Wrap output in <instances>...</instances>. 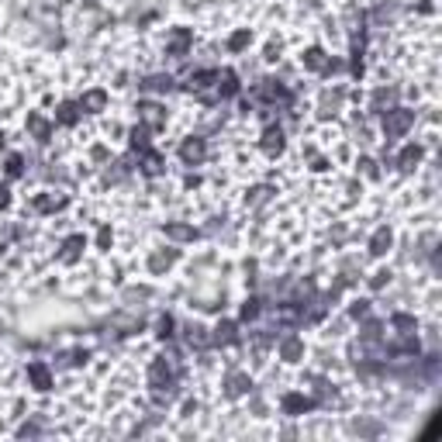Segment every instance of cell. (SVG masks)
I'll use <instances>...</instances> for the list:
<instances>
[{"label": "cell", "mask_w": 442, "mask_h": 442, "mask_svg": "<svg viewBox=\"0 0 442 442\" xmlns=\"http://www.w3.org/2000/svg\"><path fill=\"white\" fill-rule=\"evenodd\" d=\"M311 169H315V173L328 169V159H325V156H311Z\"/></svg>", "instance_id": "obj_50"}, {"label": "cell", "mask_w": 442, "mask_h": 442, "mask_svg": "<svg viewBox=\"0 0 442 442\" xmlns=\"http://www.w3.org/2000/svg\"><path fill=\"white\" fill-rule=\"evenodd\" d=\"M70 204V193H39L35 197V211L39 214H56Z\"/></svg>", "instance_id": "obj_25"}, {"label": "cell", "mask_w": 442, "mask_h": 442, "mask_svg": "<svg viewBox=\"0 0 442 442\" xmlns=\"http://www.w3.org/2000/svg\"><path fill=\"white\" fill-rule=\"evenodd\" d=\"M387 284H390V273H387V270H380V273L370 277V287H373V291H383Z\"/></svg>", "instance_id": "obj_48"}, {"label": "cell", "mask_w": 442, "mask_h": 442, "mask_svg": "<svg viewBox=\"0 0 442 442\" xmlns=\"http://www.w3.org/2000/svg\"><path fill=\"white\" fill-rule=\"evenodd\" d=\"M8 207H11V190L0 187V211H8Z\"/></svg>", "instance_id": "obj_51"}, {"label": "cell", "mask_w": 442, "mask_h": 442, "mask_svg": "<svg viewBox=\"0 0 442 442\" xmlns=\"http://www.w3.org/2000/svg\"><path fill=\"white\" fill-rule=\"evenodd\" d=\"M149 387H152V401L156 404H169L176 397V387H180V370L169 356H156L149 363Z\"/></svg>", "instance_id": "obj_1"}, {"label": "cell", "mask_w": 442, "mask_h": 442, "mask_svg": "<svg viewBox=\"0 0 442 442\" xmlns=\"http://www.w3.org/2000/svg\"><path fill=\"white\" fill-rule=\"evenodd\" d=\"M162 169H166V156L162 152H156L152 145L145 152H138V173L142 176H159Z\"/></svg>", "instance_id": "obj_17"}, {"label": "cell", "mask_w": 442, "mask_h": 442, "mask_svg": "<svg viewBox=\"0 0 442 442\" xmlns=\"http://www.w3.org/2000/svg\"><path fill=\"white\" fill-rule=\"evenodd\" d=\"M315 380V390H318V404H328V401H335V387L325 380V377H311Z\"/></svg>", "instance_id": "obj_39"}, {"label": "cell", "mask_w": 442, "mask_h": 442, "mask_svg": "<svg viewBox=\"0 0 442 442\" xmlns=\"http://www.w3.org/2000/svg\"><path fill=\"white\" fill-rule=\"evenodd\" d=\"M390 328L397 332V339H414L418 335V322L411 315H404V311H394L390 315Z\"/></svg>", "instance_id": "obj_28"}, {"label": "cell", "mask_w": 442, "mask_h": 442, "mask_svg": "<svg viewBox=\"0 0 442 442\" xmlns=\"http://www.w3.org/2000/svg\"><path fill=\"white\" fill-rule=\"evenodd\" d=\"M328 63H332V56L322 49V45H311L308 52H304V70H311V73H328Z\"/></svg>", "instance_id": "obj_24"}, {"label": "cell", "mask_w": 442, "mask_h": 442, "mask_svg": "<svg viewBox=\"0 0 442 442\" xmlns=\"http://www.w3.org/2000/svg\"><path fill=\"white\" fill-rule=\"evenodd\" d=\"M90 159H94V162H111V152H107V145H94V149H90Z\"/></svg>", "instance_id": "obj_49"}, {"label": "cell", "mask_w": 442, "mask_h": 442, "mask_svg": "<svg viewBox=\"0 0 442 442\" xmlns=\"http://www.w3.org/2000/svg\"><path fill=\"white\" fill-rule=\"evenodd\" d=\"M359 169H363V176H370V180H380V169H377V162H373L370 156H363V159H359Z\"/></svg>", "instance_id": "obj_44"}, {"label": "cell", "mask_w": 442, "mask_h": 442, "mask_svg": "<svg viewBox=\"0 0 442 442\" xmlns=\"http://www.w3.org/2000/svg\"><path fill=\"white\" fill-rule=\"evenodd\" d=\"M366 315H370V301H352V304H349V318L363 322Z\"/></svg>", "instance_id": "obj_42"}, {"label": "cell", "mask_w": 442, "mask_h": 442, "mask_svg": "<svg viewBox=\"0 0 442 442\" xmlns=\"http://www.w3.org/2000/svg\"><path fill=\"white\" fill-rule=\"evenodd\" d=\"M342 101H346V90H342V87L325 90V94H322V101H318V118H322V121L335 118V114L342 111Z\"/></svg>", "instance_id": "obj_15"}, {"label": "cell", "mask_w": 442, "mask_h": 442, "mask_svg": "<svg viewBox=\"0 0 442 442\" xmlns=\"http://www.w3.org/2000/svg\"><path fill=\"white\" fill-rule=\"evenodd\" d=\"M383 339V322H377V318H363V328H359V342L363 346H377Z\"/></svg>", "instance_id": "obj_31"}, {"label": "cell", "mask_w": 442, "mask_h": 442, "mask_svg": "<svg viewBox=\"0 0 442 442\" xmlns=\"http://www.w3.org/2000/svg\"><path fill=\"white\" fill-rule=\"evenodd\" d=\"M242 83H239V73L235 70H218V80H214V97L218 101H232L239 97Z\"/></svg>", "instance_id": "obj_9"}, {"label": "cell", "mask_w": 442, "mask_h": 442, "mask_svg": "<svg viewBox=\"0 0 442 442\" xmlns=\"http://www.w3.org/2000/svg\"><path fill=\"white\" fill-rule=\"evenodd\" d=\"M225 397H246L249 390H253V380H249V373H242V370H229L225 373Z\"/></svg>", "instance_id": "obj_13"}, {"label": "cell", "mask_w": 442, "mask_h": 442, "mask_svg": "<svg viewBox=\"0 0 442 442\" xmlns=\"http://www.w3.org/2000/svg\"><path fill=\"white\" fill-rule=\"evenodd\" d=\"M277 349H280V359L284 363H301L304 359V339L297 332H284L280 342H277Z\"/></svg>", "instance_id": "obj_10"}, {"label": "cell", "mask_w": 442, "mask_h": 442, "mask_svg": "<svg viewBox=\"0 0 442 442\" xmlns=\"http://www.w3.org/2000/svg\"><path fill=\"white\" fill-rule=\"evenodd\" d=\"M214 80H218V70H193V73L180 83V90L200 97L204 104H214V101H218V97H214Z\"/></svg>", "instance_id": "obj_3"}, {"label": "cell", "mask_w": 442, "mask_h": 442, "mask_svg": "<svg viewBox=\"0 0 442 442\" xmlns=\"http://www.w3.org/2000/svg\"><path fill=\"white\" fill-rule=\"evenodd\" d=\"M263 315V297H246L242 304V322H256Z\"/></svg>", "instance_id": "obj_37"}, {"label": "cell", "mask_w": 442, "mask_h": 442, "mask_svg": "<svg viewBox=\"0 0 442 442\" xmlns=\"http://www.w3.org/2000/svg\"><path fill=\"white\" fill-rule=\"evenodd\" d=\"M239 342H242L239 322H229V318H225V322H218V325H214V332H211V346H218V349H221V346H239Z\"/></svg>", "instance_id": "obj_11"}, {"label": "cell", "mask_w": 442, "mask_h": 442, "mask_svg": "<svg viewBox=\"0 0 442 442\" xmlns=\"http://www.w3.org/2000/svg\"><path fill=\"white\" fill-rule=\"evenodd\" d=\"M156 335H159L162 342H169V339L176 335V322H173V315H162V318L156 322Z\"/></svg>", "instance_id": "obj_38"}, {"label": "cell", "mask_w": 442, "mask_h": 442, "mask_svg": "<svg viewBox=\"0 0 442 442\" xmlns=\"http://www.w3.org/2000/svg\"><path fill=\"white\" fill-rule=\"evenodd\" d=\"M260 149H263L270 159L284 156V149H287V135H284V128H280V125H266V128H263V138H260Z\"/></svg>", "instance_id": "obj_8"}, {"label": "cell", "mask_w": 442, "mask_h": 442, "mask_svg": "<svg viewBox=\"0 0 442 442\" xmlns=\"http://www.w3.org/2000/svg\"><path fill=\"white\" fill-rule=\"evenodd\" d=\"M138 90L142 94H173L176 90V80L169 73H152V76H142L138 80Z\"/></svg>", "instance_id": "obj_14"}, {"label": "cell", "mask_w": 442, "mask_h": 442, "mask_svg": "<svg viewBox=\"0 0 442 442\" xmlns=\"http://www.w3.org/2000/svg\"><path fill=\"white\" fill-rule=\"evenodd\" d=\"M131 162H135L131 156H128V159H114V162H107V169H104V180H107V183H125V180L131 176V169H135Z\"/></svg>", "instance_id": "obj_27"}, {"label": "cell", "mask_w": 442, "mask_h": 442, "mask_svg": "<svg viewBox=\"0 0 442 442\" xmlns=\"http://www.w3.org/2000/svg\"><path fill=\"white\" fill-rule=\"evenodd\" d=\"M349 73L352 76H363V42L352 45V59H349Z\"/></svg>", "instance_id": "obj_41"}, {"label": "cell", "mask_w": 442, "mask_h": 442, "mask_svg": "<svg viewBox=\"0 0 442 442\" xmlns=\"http://www.w3.org/2000/svg\"><path fill=\"white\" fill-rule=\"evenodd\" d=\"M87 359H90V352H87V349H73V352H66V356H63V363H70V366H83Z\"/></svg>", "instance_id": "obj_43"}, {"label": "cell", "mask_w": 442, "mask_h": 442, "mask_svg": "<svg viewBox=\"0 0 442 442\" xmlns=\"http://www.w3.org/2000/svg\"><path fill=\"white\" fill-rule=\"evenodd\" d=\"M4 173H8V180H21L25 176V156H8V166H4Z\"/></svg>", "instance_id": "obj_36"}, {"label": "cell", "mask_w": 442, "mask_h": 442, "mask_svg": "<svg viewBox=\"0 0 442 442\" xmlns=\"http://www.w3.org/2000/svg\"><path fill=\"white\" fill-rule=\"evenodd\" d=\"M0 149H4V131H0Z\"/></svg>", "instance_id": "obj_52"}, {"label": "cell", "mask_w": 442, "mask_h": 442, "mask_svg": "<svg viewBox=\"0 0 442 442\" xmlns=\"http://www.w3.org/2000/svg\"><path fill=\"white\" fill-rule=\"evenodd\" d=\"M25 125H28V135H32V138H35L39 145H45V142L52 138V121H49L45 114H39V111H32Z\"/></svg>", "instance_id": "obj_18"}, {"label": "cell", "mask_w": 442, "mask_h": 442, "mask_svg": "<svg viewBox=\"0 0 442 442\" xmlns=\"http://www.w3.org/2000/svg\"><path fill=\"white\" fill-rule=\"evenodd\" d=\"M180 159H183V166H200L207 159V138L204 135H187L180 142Z\"/></svg>", "instance_id": "obj_5"}, {"label": "cell", "mask_w": 442, "mask_h": 442, "mask_svg": "<svg viewBox=\"0 0 442 442\" xmlns=\"http://www.w3.org/2000/svg\"><path fill=\"white\" fill-rule=\"evenodd\" d=\"M18 435H21V439H35V435H42V425H39V421H25V425L18 428Z\"/></svg>", "instance_id": "obj_46"}, {"label": "cell", "mask_w": 442, "mask_h": 442, "mask_svg": "<svg viewBox=\"0 0 442 442\" xmlns=\"http://www.w3.org/2000/svg\"><path fill=\"white\" fill-rule=\"evenodd\" d=\"M273 193H277V190H273L270 183H256V187L246 193V207H263V204H266Z\"/></svg>", "instance_id": "obj_34"}, {"label": "cell", "mask_w": 442, "mask_h": 442, "mask_svg": "<svg viewBox=\"0 0 442 442\" xmlns=\"http://www.w3.org/2000/svg\"><path fill=\"white\" fill-rule=\"evenodd\" d=\"M253 101H260V104H266V107H277V111H287V107H294V90H291L287 83L266 76V80H260V83L253 87Z\"/></svg>", "instance_id": "obj_2"}, {"label": "cell", "mask_w": 442, "mask_h": 442, "mask_svg": "<svg viewBox=\"0 0 442 442\" xmlns=\"http://www.w3.org/2000/svg\"><path fill=\"white\" fill-rule=\"evenodd\" d=\"M0 253H4V249H0Z\"/></svg>", "instance_id": "obj_53"}, {"label": "cell", "mask_w": 442, "mask_h": 442, "mask_svg": "<svg viewBox=\"0 0 442 442\" xmlns=\"http://www.w3.org/2000/svg\"><path fill=\"white\" fill-rule=\"evenodd\" d=\"M111 242H114V232L104 225V229L97 232V249H111Z\"/></svg>", "instance_id": "obj_47"}, {"label": "cell", "mask_w": 442, "mask_h": 442, "mask_svg": "<svg viewBox=\"0 0 442 442\" xmlns=\"http://www.w3.org/2000/svg\"><path fill=\"white\" fill-rule=\"evenodd\" d=\"M352 432H359V435H377L380 425H377V421H352Z\"/></svg>", "instance_id": "obj_45"}, {"label": "cell", "mask_w": 442, "mask_h": 442, "mask_svg": "<svg viewBox=\"0 0 442 442\" xmlns=\"http://www.w3.org/2000/svg\"><path fill=\"white\" fill-rule=\"evenodd\" d=\"M315 408H322V404H318V397H311V394H297V390H291V394H284V397H280V411H284V414H291V418H297V414H304V411H315Z\"/></svg>", "instance_id": "obj_6"}, {"label": "cell", "mask_w": 442, "mask_h": 442, "mask_svg": "<svg viewBox=\"0 0 442 442\" xmlns=\"http://www.w3.org/2000/svg\"><path fill=\"white\" fill-rule=\"evenodd\" d=\"M76 104H80V111H83V114H101V111L107 107V90L94 87V90H87Z\"/></svg>", "instance_id": "obj_21"}, {"label": "cell", "mask_w": 442, "mask_h": 442, "mask_svg": "<svg viewBox=\"0 0 442 442\" xmlns=\"http://www.w3.org/2000/svg\"><path fill=\"white\" fill-rule=\"evenodd\" d=\"M166 114H169V111H166L162 104H156V101H138V118H142L145 128H152V131H156V128H166Z\"/></svg>", "instance_id": "obj_12"}, {"label": "cell", "mask_w": 442, "mask_h": 442, "mask_svg": "<svg viewBox=\"0 0 442 442\" xmlns=\"http://www.w3.org/2000/svg\"><path fill=\"white\" fill-rule=\"evenodd\" d=\"M162 232H166V239H173V242H193V239L200 235L193 225H187V221H166Z\"/></svg>", "instance_id": "obj_23"}, {"label": "cell", "mask_w": 442, "mask_h": 442, "mask_svg": "<svg viewBox=\"0 0 442 442\" xmlns=\"http://www.w3.org/2000/svg\"><path fill=\"white\" fill-rule=\"evenodd\" d=\"M397 97H401L397 87H377L373 97H370V111H373V114H383V111L397 107Z\"/></svg>", "instance_id": "obj_16"}, {"label": "cell", "mask_w": 442, "mask_h": 442, "mask_svg": "<svg viewBox=\"0 0 442 442\" xmlns=\"http://www.w3.org/2000/svg\"><path fill=\"white\" fill-rule=\"evenodd\" d=\"M383 121V135H387V142H397V138H404L408 131H411V125H414V111L411 107H390V111H383L380 114Z\"/></svg>", "instance_id": "obj_4"}, {"label": "cell", "mask_w": 442, "mask_h": 442, "mask_svg": "<svg viewBox=\"0 0 442 442\" xmlns=\"http://www.w3.org/2000/svg\"><path fill=\"white\" fill-rule=\"evenodd\" d=\"M187 346L190 349H197V352H204V349H211V332L204 328V325H187Z\"/></svg>", "instance_id": "obj_32"}, {"label": "cell", "mask_w": 442, "mask_h": 442, "mask_svg": "<svg viewBox=\"0 0 442 442\" xmlns=\"http://www.w3.org/2000/svg\"><path fill=\"white\" fill-rule=\"evenodd\" d=\"M394 246V232L387 225H380L373 235H370V256H387V249Z\"/></svg>", "instance_id": "obj_30"}, {"label": "cell", "mask_w": 442, "mask_h": 442, "mask_svg": "<svg viewBox=\"0 0 442 442\" xmlns=\"http://www.w3.org/2000/svg\"><path fill=\"white\" fill-rule=\"evenodd\" d=\"M80 118H83V111H80L76 101H63V104L56 107V125H63V128H73Z\"/></svg>", "instance_id": "obj_29"}, {"label": "cell", "mask_w": 442, "mask_h": 442, "mask_svg": "<svg viewBox=\"0 0 442 442\" xmlns=\"http://www.w3.org/2000/svg\"><path fill=\"white\" fill-rule=\"evenodd\" d=\"M28 383H32L35 390H42V394L52 390V370H49L42 359H32V363H28Z\"/></svg>", "instance_id": "obj_19"}, {"label": "cell", "mask_w": 442, "mask_h": 442, "mask_svg": "<svg viewBox=\"0 0 442 442\" xmlns=\"http://www.w3.org/2000/svg\"><path fill=\"white\" fill-rule=\"evenodd\" d=\"M394 18H397V8H394V4H380V8L373 11V21H377V25H387V21H394Z\"/></svg>", "instance_id": "obj_40"}, {"label": "cell", "mask_w": 442, "mask_h": 442, "mask_svg": "<svg viewBox=\"0 0 442 442\" xmlns=\"http://www.w3.org/2000/svg\"><path fill=\"white\" fill-rule=\"evenodd\" d=\"M83 249H87V239H83V235H70V239H63V246H59V263L73 266V263L83 256Z\"/></svg>", "instance_id": "obj_20"}, {"label": "cell", "mask_w": 442, "mask_h": 442, "mask_svg": "<svg viewBox=\"0 0 442 442\" xmlns=\"http://www.w3.org/2000/svg\"><path fill=\"white\" fill-rule=\"evenodd\" d=\"M421 156H425V149L418 145V142H411V145H404L401 152H397V159H394V166L401 169V173H411L418 162H421Z\"/></svg>", "instance_id": "obj_22"}, {"label": "cell", "mask_w": 442, "mask_h": 442, "mask_svg": "<svg viewBox=\"0 0 442 442\" xmlns=\"http://www.w3.org/2000/svg\"><path fill=\"white\" fill-rule=\"evenodd\" d=\"M149 135H152V128H145V125H135L131 131H128V145H131V152H145L152 142H149Z\"/></svg>", "instance_id": "obj_33"}, {"label": "cell", "mask_w": 442, "mask_h": 442, "mask_svg": "<svg viewBox=\"0 0 442 442\" xmlns=\"http://www.w3.org/2000/svg\"><path fill=\"white\" fill-rule=\"evenodd\" d=\"M190 45H193V32L190 28H173L166 35V56L169 59H183L190 52Z\"/></svg>", "instance_id": "obj_7"}, {"label": "cell", "mask_w": 442, "mask_h": 442, "mask_svg": "<svg viewBox=\"0 0 442 442\" xmlns=\"http://www.w3.org/2000/svg\"><path fill=\"white\" fill-rule=\"evenodd\" d=\"M176 260H180V249H156V253L149 256V273L159 277V273H166Z\"/></svg>", "instance_id": "obj_26"}, {"label": "cell", "mask_w": 442, "mask_h": 442, "mask_svg": "<svg viewBox=\"0 0 442 442\" xmlns=\"http://www.w3.org/2000/svg\"><path fill=\"white\" fill-rule=\"evenodd\" d=\"M249 42H253V32H249V28H239V32L229 35L225 49H229V52H242V49H249Z\"/></svg>", "instance_id": "obj_35"}]
</instances>
